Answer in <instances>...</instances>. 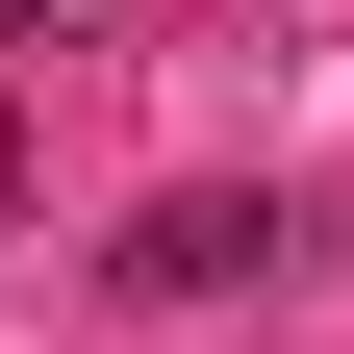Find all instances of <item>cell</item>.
<instances>
[{
  "mask_svg": "<svg viewBox=\"0 0 354 354\" xmlns=\"http://www.w3.org/2000/svg\"><path fill=\"white\" fill-rule=\"evenodd\" d=\"M253 253H304L279 203H152V253H127V279H152V304H203V279H253Z\"/></svg>",
  "mask_w": 354,
  "mask_h": 354,
  "instance_id": "6da1fadb",
  "label": "cell"
}]
</instances>
